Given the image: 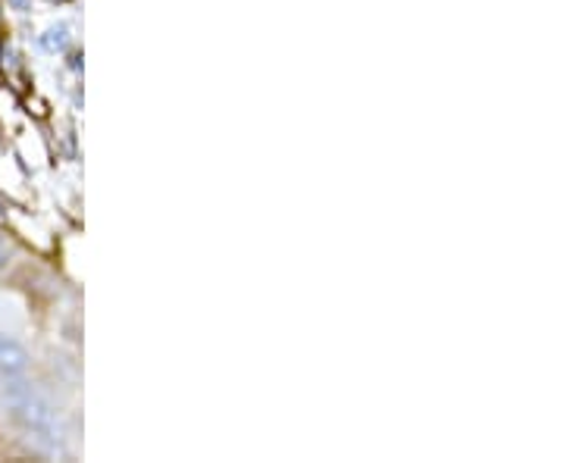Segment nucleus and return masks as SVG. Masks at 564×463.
Instances as JSON below:
<instances>
[{
  "instance_id": "obj_2",
  "label": "nucleus",
  "mask_w": 564,
  "mask_h": 463,
  "mask_svg": "<svg viewBox=\"0 0 564 463\" xmlns=\"http://www.w3.org/2000/svg\"><path fill=\"white\" fill-rule=\"evenodd\" d=\"M29 370V351L17 339L0 335V373L3 376H22Z\"/></svg>"
},
{
  "instance_id": "obj_1",
  "label": "nucleus",
  "mask_w": 564,
  "mask_h": 463,
  "mask_svg": "<svg viewBox=\"0 0 564 463\" xmlns=\"http://www.w3.org/2000/svg\"><path fill=\"white\" fill-rule=\"evenodd\" d=\"M7 379H10V383L3 385V401L10 407L13 420H17L25 432L39 436L44 442H57V439H61V423H57L54 407L44 401L29 383H20L17 376H7Z\"/></svg>"
},
{
  "instance_id": "obj_4",
  "label": "nucleus",
  "mask_w": 564,
  "mask_h": 463,
  "mask_svg": "<svg viewBox=\"0 0 564 463\" xmlns=\"http://www.w3.org/2000/svg\"><path fill=\"white\" fill-rule=\"evenodd\" d=\"M0 217H3V207H0Z\"/></svg>"
},
{
  "instance_id": "obj_3",
  "label": "nucleus",
  "mask_w": 564,
  "mask_h": 463,
  "mask_svg": "<svg viewBox=\"0 0 564 463\" xmlns=\"http://www.w3.org/2000/svg\"><path fill=\"white\" fill-rule=\"evenodd\" d=\"M7 263H10V247H7V244L0 242V269H3Z\"/></svg>"
}]
</instances>
